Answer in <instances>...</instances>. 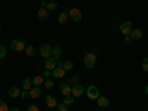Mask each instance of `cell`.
Here are the masks:
<instances>
[{
	"label": "cell",
	"instance_id": "6da1fadb",
	"mask_svg": "<svg viewBox=\"0 0 148 111\" xmlns=\"http://www.w3.org/2000/svg\"><path fill=\"white\" fill-rule=\"evenodd\" d=\"M83 62L86 65V68H95L96 65V53L93 52H89L83 56Z\"/></svg>",
	"mask_w": 148,
	"mask_h": 111
},
{
	"label": "cell",
	"instance_id": "7a4b0ae2",
	"mask_svg": "<svg viewBox=\"0 0 148 111\" xmlns=\"http://www.w3.org/2000/svg\"><path fill=\"white\" fill-rule=\"evenodd\" d=\"M25 42L21 40V39H14L10 42V49L14 52H22V51H25Z\"/></svg>",
	"mask_w": 148,
	"mask_h": 111
},
{
	"label": "cell",
	"instance_id": "3957f363",
	"mask_svg": "<svg viewBox=\"0 0 148 111\" xmlns=\"http://www.w3.org/2000/svg\"><path fill=\"white\" fill-rule=\"evenodd\" d=\"M86 95H88V98H89V99H92V101H96L98 98L101 96L99 95V89H98V86H95V84L89 86L88 90H86Z\"/></svg>",
	"mask_w": 148,
	"mask_h": 111
},
{
	"label": "cell",
	"instance_id": "277c9868",
	"mask_svg": "<svg viewBox=\"0 0 148 111\" xmlns=\"http://www.w3.org/2000/svg\"><path fill=\"white\" fill-rule=\"evenodd\" d=\"M68 15L70 18L74 21V22H80L83 19V14H82V10L77 9V8H73V9H68Z\"/></svg>",
	"mask_w": 148,
	"mask_h": 111
},
{
	"label": "cell",
	"instance_id": "5b68a950",
	"mask_svg": "<svg viewBox=\"0 0 148 111\" xmlns=\"http://www.w3.org/2000/svg\"><path fill=\"white\" fill-rule=\"evenodd\" d=\"M132 22L130 21H123L121 24H120V33L123 34V36H129L130 33H132Z\"/></svg>",
	"mask_w": 148,
	"mask_h": 111
},
{
	"label": "cell",
	"instance_id": "8992f818",
	"mask_svg": "<svg viewBox=\"0 0 148 111\" xmlns=\"http://www.w3.org/2000/svg\"><path fill=\"white\" fill-rule=\"evenodd\" d=\"M39 53H40V56H43V58L52 56V46H51V45H42L40 49H39Z\"/></svg>",
	"mask_w": 148,
	"mask_h": 111
},
{
	"label": "cell",
	"instance_id": "52a82bcc",
	"mask_svg": "<svg viewBox=\"0 0 148 111\" xmlns=\"http://www.w3.org/2000/svg\"><path fill=\"white\" fill-rule=\"evenodd\" d=\"M37 18H39V21H42V22H46V21H49V18H51V14H49V10L46 8H40L39 12H37Z\"/></svg>",
	"mask_w": 148,
	"mask_h": 111
},
{
	"label": "cell",
	"instance_id": "ba28073f",
	"mask_svg": "<svg viewBox=\"0 0 148 111\" xmlns=\"http://www.w3.org/2000/svg\"><path fill=\"white\" fill-rule=\"evenodd\" d=\"M56 68V59L53 56H49L46 58L45 61V70H49V71H53Z\"/></svg>",
	"mask_w": 148,
	"mask_h": 111
},
{
	"label": "cell",
	"instance_id": "9c48e42d",
	"mask_svg": "<svg viewBox=\"0 0 148 111\" xmlns=\"http://www.w3.org/2000/svg\"><path fill=\"white\" fill-rule=\"evenodd\" d=\"M83 92H84V88L82 84H74V86H71V95L74 96V98H79V96H82L83 95Z\"/></svg>",
	"mask_w": 148,
	"mask_h": 111
},
{
	"label": "cell",
	"instance_id": "30bf717a",
	"mask_svg": "<svg viewBox=\"0 0 148 111\" xmlns=\"http://www.w3.org/2000/svg\"><path fill=\"white\" fill-rule=\"evenodd\" d=\"M45 102H46V105L49 108H56V105H58V99H56V96H53V95H47Z\"/></svg>",
	"mask_w": 148,
	"mask_h": 111
},
{
	"label": "cell",
	"instance_id": "8fae6325",
	"mask_svg": "<svg viewBox=\"0 0 148 111\" xmlns=\"http://www.w3.org/2000/svg\"><path fill=\"white\" fill-rule=\"evenodd\" d=\"M8 95L12 98V99H15V98H19L21 96V90L18 86H10L9 90H8Z\"/></svg>",
	"mask_w": 148,
	"mask_h": 111
},
{
	"label": "cell",
	"instance_id": "7c38bea8",
	"mask_svg": "<svg viewBox=\"0 0 148 111\" xmlns=\"http://www.w3.org/2000/svg\"><path fill=\"white\" fill-rule=\"evenodd\" d=\"M68 19H70L68 9H65V10H62V12L59 14V16H58V22L61 24V25H64V24H67V22H68Z\"/></svg>",
	"mask_w": 148,
	"mask_h": 111
},
{
	"label": "cell",
	"instance_id": "4fadbf2b",
	"mask_svg": "<svg viewBox=\"0 0 148 111\" xmlns=\"http://www.w3.org/2000/svg\"><path fill=\"white\" fill-rule=\"evenodd\" d=\"M96 102H98V107L99 108H107V107H110V99L107 96H99L96 99Z\"/></svg>",
	"mask_w": 148,
	"mask_h": 111
},
{
	"label": "cell",
	"instance_id": "5bb4252c",
	"mask_svg": "<svg viewBox=\"0 0 148 111\" xmlns=\"http://www.w3.org/2000/svg\"><path fill=\"white\" fill-rule=\"evenodd\" d=\"M65 70L64 68H55L53 71H52V76H53V79H64L65 77Z\"/></svg>",
	"mask_w": 148,
	"mask_h": 111
},
{
	"label": "cell",
	"instance_id": "9a60e30c",
	"mask_svg": "<svg viewBox=\"0 0 148 111\" xmlns=\"http://www.w3.org/2000/svg\"><path fill=\"white\" fill-rule=\"evenodd\" d=\"M42 95V90H40V86H33V88L30 89V98H39Z\"/></svg>",
	"mask_w": 148,
	"mask_h": 111
},
{
	"label": "cell",
	"instance_id": "2e32d148",
	"mask_svg": "<svg viewBox=\"0 0 148 111\" xmlns=\"http://www.w3.org/2000/svg\"><path fill=\"white\" fill-rule=\"evenodd\" d=\"M61 93H62L64 96L71 95V86L68 83H62V84H61Z\"/></svg>",
	"mask_w": 148,
	"mask_h": 111
},
{
	"label": "cell",
	"instance_id": "e0dca14e",
	"mask_svg": "<svg viewBox=\"0 0 148 111\" xmlns=\"http://www.w3.org/2000/svg\"><path fill=\"white\" fill-rule=\"evenodd\" d=\"M129 36H130L132 40H139L141 37H142V31H141L139 28H135V30H132V33H130Z\"/></svg>",
	"mask_w": 148,
	"mask_h": 111
},
{
	"label": "cell",
	"instance_id": "ac0fdd59",
	"mask_svg": "<svg viewBox=\"0 0 148 111\" xmlns=\"http://www.w3.org/2000/svg\"><path fill=\"white\" fill-rule=\"evenodd\" d=\"M33 88V80L25 77V79H22V89L24 90H30Z\"/></svg>",
	"mask_w": 148,
	"mask_h": 111
},
{
	"label": "cell",
	"instance_id": "d6986e66",
	"mask_svg": "<svg viewBox=\"0 0 148 111\" xmlns=\"http://www.w3.org/2000/svg\"><path fill=\"white\" fill-rule=\"evenodd\" d=\"M25 53H27V56H34L36 55V47L33 45H27L25 46Z\"/></svg>",
	"mask_w": 148,
	"mask_h": 111
},
{
	"label": "cell",
	"instance_id": "ffe728a7",
	"mask_svg": "<svg viewBox=\"0 0 148 111\" xmlns=\"http://www.w3.org/2000/svg\"><path fill=\"white\" fill-rule=\"evenodd\" d=\"M52 56L58 61L59 56H61V47L59 46H52Z\"/></svg>",
	"mask_w": 148,
	"mask_h": 111
},
{
	"label": "cell",
	"instance_id": "44dd1931",
	"mask_svg": "<svg viewBox=\"0 0 148 111\" xmlns=\"http://www.w3.org/2000/svg\"><path fill=\"white\" fill-rule=\"evenodd\" d=\"M33 80V86H40V84H43L45 83V79H43V76H36L34 79H31Z\"/></svg>",
	"mask_w": 148,
	"mask_h": 111
},
{
	"label": "cell",
	"instance_id": "7402d4cb",
	"mask_svg": "<svg viewBox=\"0 0 148 111\" xmlns=\"http://www.w3.org/2000/svg\"><path fill=\"white\" fill-rule=\"evenodd\" d=\"M62 102H64V104H65L67 107H70V105H73V104H74V96H73V95H68V96H65Z\"/></svg>",
	"mask_w": 148,
	"mask_h": 111
},
{
	"label": "cell",
	"instance_id": "603a6c76",
	"mask_svg": "<svg viewBox=\"0 0 148 111\" xmlns=\"http://www.w3.org/2000/svg\"><path fill=\"white\" fill-rule=\"evenodd\" d=\"M43 84H45V88H46L47 90H52V89L55 88V83H53V80H47V79H46Z\"/></svg>",
	"mask_w": 148,
	"mask_h": 111
},
{
	"label": "cell",
	"instance_id": "cb8c5ba5",
	"mask_svg": "<svg viewBox=\"0 0 148 111\" xmlns=\"http://www.w3.org/2000/svg\"><path fill=\"white\" fill-rule=\"evenodd\" d=\"M62 68H64L65 71H70V70H73V68H74L73 61H65V62L62 64Z\"/></svg>",
	"mask_w": 148,
	"mask_h": 111
},
{
	"label": "cell",
	"instance_id": "d4e9b609",
	"mask_svg": "<svg viewBox=\"0 0 148 111\" xmlns=\"http://www.w3.org/2000/svg\"><path fill=\"white\" fill-rule=\"evenodd\" d=\"M56 8H58V3H56V2H53V0L47 2V5H46V9H51V10H55Z\"/></svg>",
	"mask_w": 148,
	"mask_h": 111
},
{
	"label": "cell",
	"instance_id": "484cf974",
	"mask_svg": "<svg viewBox=\"0 0 148 111\" xmlns=\"http://www.w3.org/2000/svg\"><path fill=\"white\" fill-rule=\"evenodd\" d=\"M56 111H68V107L62 102V104H58L56 105Z\"/></svg>",
	"mask_w": 148,
	"mask_h": 111
},
{
	"label": "cell",
	"instance_id": "4316f807",
	"mask_svg": "<svg viewBox=\"0 0 148 111\" xmlns=\"http://www.w3.org/2000/svg\"><path fill=\"white\" fill-rule=\"evenodd\" d=\"M0 111H9V107L5 101H0Z\"/></svg>",
	"mask_w": 148,
	"mask_h": 111
},
{
	"label": "cell",
	"instance_id": "83f0119b",
	"mask_svg": "<svg viewBox=\"0 0 148 111\" xmlns=\"http://www.w3.org/2000/svg\"><path fill=\"white\" fill-rule=\"evenodd\" d=\"M5 56H6V47H5L3 45H0V58L3 59Z\"/></svg>",
	"mask_w": 148,
	"mask_h": 111
},
{
	"label": "cell",
	"instance_id": "f1b7e54d",
	"mask_svg": "<svg viewBox=\"0 0 148 111\" xmlns=\"http://www.w3.org/2000/svg\"><path fill=\"white\" fill-rule=\"evenodd\" d=\"M142 70L148 73V58H145V59L142 61Z\"/></svg>",
	"mask_w": 148,
	"mask_h": 111
},
{
	"label": "cell",
	"instance_id": "f546056e",
	"mask_svg": "<svg viewBox=\"0 0 148 111\" xmlns=\"http://www.w3.org/2000/svg\"><path fill=\"white\" fill-rule=\"evenodd\" d=\"M27 111H40V110H39V107H37V105L30 104V105H28V108H27Z\"/></svg>",
	"mask_w": 148,
	"mask_h": 111
},
{
	"label": "cell",
	"instance_id": "4dcf8cb0",
	"mask_svg": "<svg viewBox=\"0 0 148 111\" xmlns=\"http://www.w3.org/2000/svg\"><path fill=\"white\" fill-rule=\"evenodd\" d=\"M21 98H22V99H27V98H30V90H24V92H21Z\"/></svg>",
	"mask_w": 148,
	"mask_h": 111
},
{
	"label": "cell",
	"instance_id": "1f68e13d",
	"mask_svg": "<svg viewBox=\"0 0 148 111\" xmlns=\"http://www.w3.org/2000/svg\"><path fill=\"white\" fill-rule=\"evenodd\" d=\"M79 79H80V76H74V77H71V80H70L71 84H73V86H74V84H77V83H79Z\"/></svg>",
	"mask_w": 148,
	"mask_h": 111
},
{
	"label": "cell",
	"instance_id": "d6a6232c",
	"mask_svg": "<svg viewBox=\"0 0 148 111\" xmlns=\"http://www.w3.org/2000/svg\"><path fill=\"white\" fill-rule=\"evenodd\" d=\"M42 76H43V79H45V80H46V79H49V76H51V71H49V70H45Z\"/></svg>",
	"mask_w": 148,
	"mask_h": 111
},
{
	"label": "cell",
	"instance_id": "836d02e7",
	"mask_svg": "<svg viewBox=\"0 0 148 111\" xmlns=\"http://www.w3.org/2000/svg\"><path fill=\"white\" fill-rule=\"evenodd\" d=\"M132 39H130V36H125V43H130Z\"/></svg>",
	"mask_w": 148,
	"mask_h": 111
},
{
	"label": "cell",
	"instance_id": "e575fe53",
	"mask_svg": "<svg viewBox=\"0 0 148 111\" xmlns=\"http://www.w3.org/2000/svg\"><path fill=\"white\" fill-rule=\"evenodd\" d=\"M46 5H47V2H45V0L40 2V8H46Z\"/></svg>",
	"mask_w": 148,
	"mask_h": 111
},
{
	"label": "cell",
	"instance_id": "d590c367",
	"mask_svg": "<svg viewBox=\"0 0 148 111\" xmlns=\"http://www.w3.org/2000/svg\"><path fill=\"white\" fill-rule=\"evenodd\" d=\"M9 111H19V108H9Z\"/></svg>",
	"mask_w": 148,
	"mask_h": 111
},
{
	"label": "cell",
	"instance_id": "8d00e7d4",
	"mask_svg": "<svg viewBox=\"0 0 148 111\" xmlns=\"http://www.w3.org/2000/svg\"><path fill=\"white\" fill-rule=\"evenodd\" d=\"M145 95L148 96V84H147V88H145Z\"/></svg>",
	"mask_w": 148,
	"mask_h": 111
},
{
	"label": "cell",
	"instance_id": "74e56055",
	"mask_svg": "<svg viewBox=\"0 0 148 111\" xmlns=\"http://www.w3.org/2000/svg\"><path fill=\"white\" fill-rule=\"evenodd\" d=\"M0 30H2V27H0Z\"/></svg>",
	"mask_w": 148,
	"mask_h": 111
}]
</instances>
